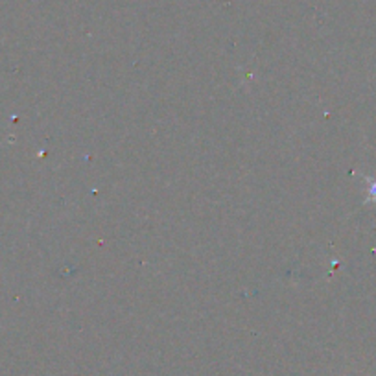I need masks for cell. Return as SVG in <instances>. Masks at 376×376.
<instances>
[{"label": "cell", "instance_id": "6da1fadb", "mask_svg": "<svg viewBox=\"0 0 376 376\" xmlns=\"http://www.w3.org/2000/svg\"><path fill=\"white\" fill-rule=\"evenodd\" d=\"M367 185H369V196H367V203H376V179L373 177H365Z\"/></svg>", "mask_w": 376, "mask_h": 376}]
</instances>
